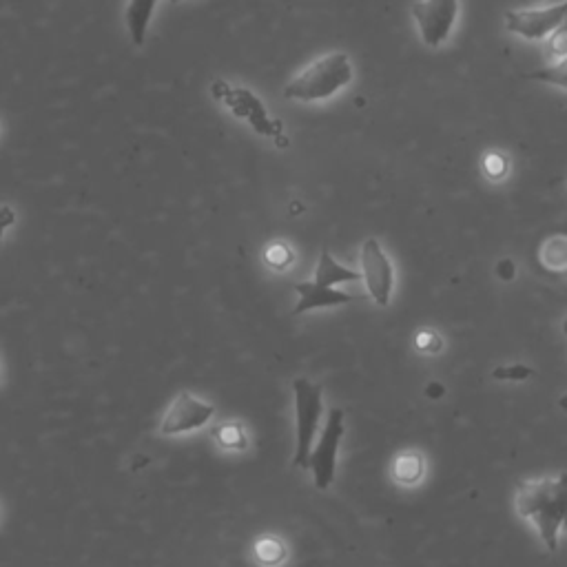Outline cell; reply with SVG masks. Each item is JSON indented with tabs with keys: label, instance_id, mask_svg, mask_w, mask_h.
I'll use <instances>...</instances> for the list:
<instances>
[{
	"label": "cell",
	"instance_id": "15",
	"mask_svg": "<svg viewBox=\"0 0 567 567\" xmlns=\"http://www.w3.org/2000/svg\"><path fill=\"white\" fill-rule=\"evenodd\" d=\"M541 260L550 271H567V237H552V240L545 244Z\"/></svg>",
	"mask_w": 567,
	"mask_h": 567
},
{
	"label": "cell",
	"instance_id": "11",
	"mask_svg": "<svg viewBox=\"0 0 567 567\" xmlns=\"http://www.w3.org/2000/svg\"><path fill=\"white\" fill-rule=\"evenodd\" d=\"M156 5H158V0H127L125 20H127L131 43L136 47H142L144 43H147V32H149L153 12H156Z\"/></svg>",
	"mask_w": 567,
	"mask_h": 567
},
{
	"label": "cell",
	"instance_id": "22",
	"mask_svg": "<svg viewBox=\"0 0 567 567\" xmlns=\"http://www.w3.org/2000/svg\"><path fill=\"white\" fill-rule=\"evenodd\" d=\"M417 348L424 350V353H432V350L439 348V339L435 333H419L417 335Z\"/></svg>",
	"mask_w": 567,
	"mask_h": 567
},
{
	"label": "cell",
	"instance_id": "12",
	"mask_svg": "<svg viewBox=\"0 0 567 567\" xmlns=\"http://www.w3.org/2000/svg\"><path fill=\"white\" fill-rule=\"evenodd\" d=\"M359 280H362V273H357V271H353V268H348V266H342L326 249L322 251V255H319L317 271H315V282L317 284L335 286V284L359 282Z\"/></svg>",
	"mask_w": 567,
	"mask_h": 567
},
{
	"label": "cell",
	"instance_id": "14",
	"mask_svg": "<svg viewBox=\"0 0 567 567\" xmlns=\"http://www.w3.org/2000/svg\"><path fill=\"white\" fill-rule=\"evenodd\" d=\"M525 78L545 82V85L567 89V56L554 60V63L548 65V67H541V69L532 71V74H528Z\"/></svg>",
	"mask_w": 567,
	"mask_h": 567
},
{
	"label": "cell",
	"instance_id": "23",
	"mask_svg": "<svg viewBox=\"0 0 567 567\" xmlns=\"http://www.w3.org/2000/svg\"><path fill=\"white\" fill-rule=\"evenodd\" d=\"M14 222H16V213L12 211V206H0V240H3V231Z\"/></svg>",
	"mask_w": 567,
	"mask_h": 567
},
{
	"label": "cell",
	"instance_id": "19",
	"mask_svg": "<svg viewBox=\"0 0 567 567\" xmlns=\"http://www.w3.org/2000/svg\"><path fill=\"white\" fill-rule=\"evenodd\" d=\"M264 260H266L268 266H273V268H277V271H282V268L291 264L293 253L286 244H271L264 253Z\"/></svg>",
	"mask_w": 567,
	"mask_h": 567
},
{
	"label": "cell",
	"instance_id": "18",
	"mask_svg": "<svg viewBox=\"0 0 567 567\" xmlns=\"http://www.w3.org/2000/svg\"><path fill=\"white\" fill-rule=\"evenodd\" d=\"M545 40H548V45H545V47H548V56L552 60H559V58L567 56V20L561 27H556L554 32Z\"/></svg>",
	"mask_w": 567,
	"mask_h": 567
},
{
	"label": "cell",
	"instance_id": "16",
	"mask_svg": "<svg viewBox=\"0 0 567 567\" xmlns=\"http://www.w3.org/2000/svg\"><path fill=\"white\" fill-rule=\"evenodd\" d=\"M215 441L226 450H244L246 448V435L240 424H222L213 430Z\"/></svg>",
	"mask_w": 567,
	"mask_h": 567
},
{
	"label": "cell",
	"instance_id": "6",
	"mask_svg": "<svg viewBox=\"0 0 567 567\" xmlns=\"http://www.w3.org/2000/svg\"><path fill=\"white\" fill-rule=\"evenodd\" d=\"M344 430H346L344 412L331 410V415H328V421L322 430V437H319L315 450L308 455L306 461V468L313 470L315 486L319 490H326L335 479L337 452H339V443H342L344 437Z\"/></svg>",
	"mask_w": 567,
	"mask_h": 567
},
{
	"label": "cell",
	"instance_id": "2",
	"mask_svg": "<svg viewBox=\"0 0 567 567\" xmlns=\"http://www.w3.org/2000/svg\"><path fill=\"white\" fill-rule=\"evenodd\" d=\"M353 80V63L344 51H333L313 60L304 67L284 89L288 100L317 102L333 98L339 89H344Z\"/></svg>",
	"mask_w": 567,
	"mask_h": 567
},
{
	"label": "cell",
	"instance_id": "9",
	"mask_svg": "<svg viewBox=\"0 0 567 567\" xmlns=\"http://www.w3.org/2000/svg\"><path fill=\"white\" fill-rule=\"evenodd\" d=\"M213 415L215 408L209 404V401H204L184 390V393L175 397V401L169 406L167 415H164L160 424V432L171 437V435H184V432L200 430L202 426L209 424Z\"/></svg>",
	"mask_w": 567,
	"mask_h": 567
},
{
	"label": "cell",
	"instance_id": "7",
	"mask_svg": "<svg viewBox=\"0 0 567 567\" xmlns=\"http://www.w3.org/2000/svg\"><path fill=\"white\" fill-rule=\"evenodd\" d=\"M567 20V0L550 7L534 9H510L505 14V27L508 32L517 34L525 40H545L556 27Z\"/></svg>",
	"mask_w": 567,
	"mask_h": 567
},
{
	"label": "cell",
	"instance_id": "1",
	"mask_svg": "<svg viewBox=\"0 0 567 567\" xmlns=\"http://www.w3.org/2000/svg\"><path fill=\"white\" fill-rule=\"evenodd\" d=\"M517 510L539 530L543 543L554 552L559 536L567 530V472L559 477L525 481L517 492Z\"/></svg>",
	"mask_w": 567,
	"mask_h": 567
},
{
	"label": "cell",
	"instance_id": "17",
	"mask_svg": "<svg viewBox=\"0 0 567 567\" xmlns=\"http://www.w3.org/2000/svg\"><path fill=\"white\" fill-rule=\"evenodd\" d=\"M255 552L262 563H280L284 559V545L277 539H271V536L257 543Z\"/></svg>",
	"mask_w": 567,
	"mask_h": 567
},
{
	"label": "cell",
	"instance_id": "24",
	"mask_svg": "<svg viewBox=\"0 0 567 567\" xmlns=\"http://www.w3.org/2000/svg\"><path fill=\"white\" fill-rule=\"evenodd\" d=\"M171 3H173V5H175V3H180V0H171Z\"/></svg>",
	"mask_w": 567,
	"mask_h": 567
},
{
	"label": "cell",
	"instance_id": "21",
	"mask_svg": "<svg viewBox=\"0 0 567 567\" xmlns=\"http://www.w3.org/2000/svg\"><path fill=\"white\" fill-rule=\"evenodd\" d=\"M486 171L494 180H499L505 173V160L499 156V153H490V156H486Z\"/></svg>",
	"mask_w": 567,
	"mask_h": 567
},
{
	"label": "cell",
	"instance_id": "4",
	"mask_svg": "<svg viewBox=\"0 0 567 567\" xmlns=\"http://www.w3.org/2000/svg\"><path fill=\"white\" fill-rule=\"evenodd\" d=\"M293 395H295V421H297V450L293 463L295 466L306 468L319 419H322L324 412V404H322L324 393L322 386L311 384L308 379H295Z\"/></svg>",
	"mask_w": 567,
	"mask_h": 567
},
{
	"label": "cell",
	"instance_id": "25",
	"mask_svg": "<svg viewBox=\"0 0 567 567\" xmlns=\"http://www.w3.org/2000/svg\"><path fill=\"white\" fill-rule=\"evenodd\" d=\"M565 328H567V326H565Z\"/></svg>",
	"mask_w": 567,
	"mask_h": 567
},
{
	"label": "cell",
	"instance_id": "8",
	"mask_svg": "<svg viewBox=\"0 0 567 567\" xmlns=\"http://www.w3.org/2000/svg\"><path fill=\"white\" fill-rule=\"evenodd\" d=\"M359 262H362V277L368 286L370 297H373L377 306H388L395 286V271L386 251L381 249L377 240H366Z\"/></svg>",
	"mask_w": 567,
	"mask_h": 567
},
{
	"label": "cell",
	"instance_id": "13",
	"mask_svg": "<svg viewBox=\"0 0 567 567\" xmlns=\"http://www.w3.org/2000/svg\"><path fill=\"white\" fill-rule=\"evenodd\" d=\"M424 477V459L417 452H404L395 461V479L406 486H415Z\"/></svg>",
	"mask_w": 567,
	"mask_h": 567
},
{
	"label": "cell",
	"instance_id": "5",
	"mask_svg": "<svg viewBox=\"0 0 567 567\" xmlns=\"http://www.w3.org/2000/svg\"><path fill=\"white\" fill-rule=\"evenodd\" d=\"M457 16L459 0H417L412 5V18L428 47H441L446 43L457 25Z\"/></svg>",
	"mask_w": 567,
	"mask_h": 567
},
{
	"label": "cell",
	"instance_id": "20",
	"mask_svg": "<svg viewBox=\"0 0 567 567\" xmlns=\"http://www.w3.org/2000/svg\"><path fill=\"white\" fill-rule=\"evenodd\" d=\"M532 370L530 368H523V366H512V368H497L494 370V377L497 379H528Z\"/></svg>",
	"mask_w": 567,
	"mask_h": 567
},
{
	"label": "cell",
	"instance_id": "10",
	"mask_svg": "<svg viewBox=\"0 0 567 567\" xmlns=\"http://www.w3.org/2000/svg\"><path fill=\"white\" fill-rule=\"evenodd\" d=\"M297 295H300V302L293 308V315H302L306 311H317V308H333L342 306L348 302L359 300V295L339 291L335 286H324L313 282H300L293 286Z\"/></svg>",
	"mask_w": 567,
	"mask_h": 567
},
{
	"label": "cell",
	"instance_id": "3",
	"mask_svg": "<svg viewBox=\"0 0 567 567\" xmlns=\"http://www.w3.org/2000/svg\"><path fill=\"white\" fill-rule=\"evenodd\" d=\"M213 96L220 102H224V105L233 111V116L249 120V125L260 133V136L273 138L277 144H280V147H286L288 140L284 138L282 125L280 122L271 120V116H268V111L264 107V102L257 98L251 89L229 87L226 82L218 80L213 85Z\"/></svg>",
	"mask_w": 567,
	"mask_h": 567
}]
</instances>
